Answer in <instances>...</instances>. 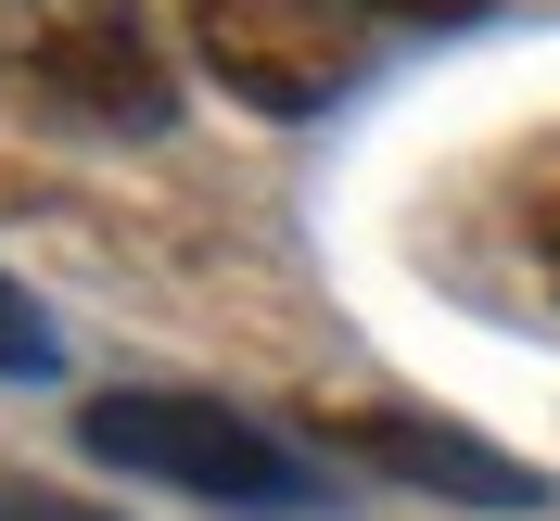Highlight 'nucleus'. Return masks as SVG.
I'll list each match as a JSON object with an SVG mask.
<instances>
[{"mask_svg":"<svg viewBox=\"0 0 560 521\" xmlns=\"http://www.w3.org/2000/svg\"><path fill=\"white\" fill-rule=\"evenodd\" d=\"M77 446L103 471H153V484L217 496V509H306L318 496L306 458L217 394H103V407H77Z\"/></svg>","mask_w":560,"mask_h":521,"instance_id":"f257e3e1","label":"nucleus"},{"mask_svg":"<svg viewBox=\"0 0 560 521\" xmlns=\"http://www.w3.org/2000/svg\"><path fill=\"white\" fill-rule=\"evenodd\" d=\"M191 51L230 103L318 115L357 90V0H191Z\"/></svg>","mask_w":560,"mask_h":521,"instance_id":"f03ea898","label":"nucleus"},{"mask_svg":"<svg viewBox=\"0 0 560 521\" xmlns=\"http://www.w3.org/2000/svg\"><path fill=\"white\" fill-rule=\"evenodd\" d=\"M318 446L345 471H395V484L458 496V509H548V471H523L510 446L458 433V419H420V407H318Z\"/></svg>","mask_w":560,"mask_h":521,"instance_id":"7ed1b4c3","label":"nucleus"},{"mask_svg":"<svg viewBox=\"0 0 560 521\" xmlns=\"http://www.w3.org/2000/svg\"><path fill=\"white\" fill-rule=\"evenodd\" d=\"M38 90L65 115H90V128H166L178 115V76L166 51H153V26H140V0H115L103 26H77L51 64H38Z\"/></svg>","mask_w":560,"mask_h":521,"instance_id":"20e7f679","label":"nucleus"},{"mask_svg":"<svg viewBox=\"0 0 560 521\" xmlns=\"http://www.w3.org/2000/svg\"><path fill=\"white\" fill-rule=\"evenodd\" d=\"M115 0H0V76H38L77 26H103Z\"/></svg>","mask_w":560,"mask_h":521,"instance_id":"39448f33","label":"nucleus"},{"mask_svg":"<svg viewBox=\"0 0 560 521\" xmlns=\"http://www.w3.org/2000/svg\"><path fill=\"white\" fill-rule=\"evenodd\" d=\"M510 229H523L535 280H548V306H560V140L523 153V178H510Z\"/></svg>","mask_w":560,"mask_h":521,"instance_id":"423d86ee","label":"nucleus"},{"mask_svg":"<svg viewBox=\"0 0 560 521\" xmlns=\"http://www.w3.org/2000/svg\"><path fill=\"white\" fill-rule=\"evenodd\" d=\"M51 369H65V331H51L13 280H0V382H51Z\"/></svg>","mask_w":560,"mask_h":521,"instance_id":"0eeeda50","label":"nucleus"},{"mask_svg":"<svg viewBox=\"0 0 560 521\" xmlns=\"http://www.w3.org/2000/svg\"><path fill=\"white\" fill-rule=\"evenodd\" d=\"M0 521H115L103 496H65V484H26V471H0Z\"/></svg>","mask_w":560,"mask_h":521,"instance_id":"6e6552de","label":"nucleus"},{"mask_svg":"<svg viewBox=\"0 0 560 521\" xmlns=\"http://www.w3.org/2000/svg\"><path fill=\"white\" fill-rule=\"evenodd\" d=\"M357 13H383V26H471V13H497V0H357Z\"/></svg>","mask_w":560,"mask_h":521,"instance_id":"1a4fd4ad","label":"nucleus"}]
</instances>
